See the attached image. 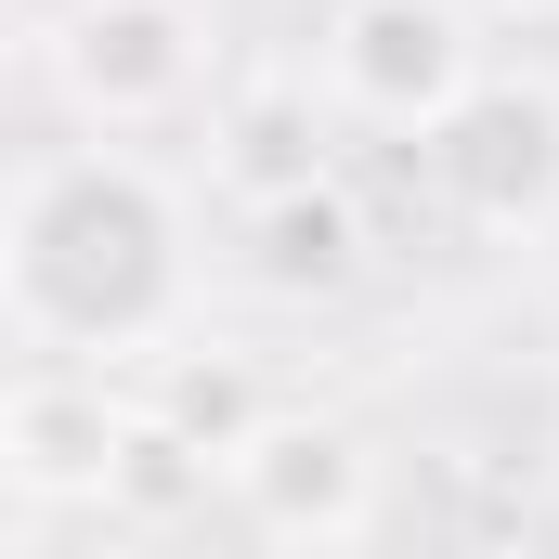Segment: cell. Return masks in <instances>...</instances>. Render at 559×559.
I'll use <instances>...</instances> for the list:
<instances>
[{
    "mask_svg": "<svg viewBox=\"0 0 559 559\" xmlns=\"http://www.w3.org/2000/svg\"><path fill=\"white\" fill-rule=\"evenodd\" d=\"M0 299L39 365H118L182 352L195 312V222L143 143H26L0 195Z\"/></svg>",
    "mask_w": 559,
    "mask_h": 559,
    "instance_id": "cell-1",
    "label": "cell"
},
{
    "mask_svg": "<svg viewBox=\"0 0 559 559\" xmlns=\"http://www.w3.org/2000/svg\"><path fill=\"white\" fill-rule=\"evenodd\" d=\"M143 417L169 429L182 455L235 468V455H248V429L274 417V391H261V378H248L235 352H195V338H182V352H156V391H143Z\"/></svg>",
    "mask_w": 559,
    "mask_h": 559,
    "instance_id": "cell-8",
    "label": "cell"
},
{
    "mask_svg": "<svg viewBox=\"0 0 559 559\" xmlns=\"http://www.w3.org/2000/svg\"><path fill=\"white\" fill-rule=\"evenodd\" d=\"M222 495L274 534V547H312L338 559L352 534H365V508H378V468H365V442L338 417H299V404H274V417L248 429V455L222 468Z\"/></svg>",
    "mask_w": 559,
    "mask_h": 559,
    "instance_id": "cell-6",
    "label": "cell"
},
{
    "mask_svg": "<svg viewBox=\"0 0 559 559\" xmlns=\"http://www.w3.org/2000/svg\"><path fill=\"white\" fill-rule=\"evenodd\" d=\"M131 442H143V404H118L92 365H26L0 404V455H13L26 508H118Z\"/></svg>",
    "mask_w": 559,
    "mask_h": 559,
    "instance_id": "cell-5",
    "label": "cell"
},
{
    "mask_svg": "<svg viewBox=\"0 0 559 559\" xmlns=\"http://www.w3.org/2000/svg\"><path fill=\"white\" fill-rule=\"evenodd\" d=\"M312 66H325V105H338V118H365V131H417V143L495 79L468 0H338L325 39H312Z\"/></svg>",
    "mask_w": 559,
    "mask_h": 559,
    "instance_id": "cell-3",
    "label": "cell"
},
{
    "mask_svg": "<svg viewBox=\"0 0 559 559\" xmlns=\"http://www.w3.org/2000/svg\"><path fill=\"white\" fill-rule=\"evenodd\" d=\"M429 182L455 195L468 235H547L559 222V79H481L442 131H429Z\"/></svg>",
    "mask_w": 559,
    "mask_h": 559,
    "instance_id": "cell-4",
    "label": "cell"
},
{
    "mask_svg": "<svg viewBox=\"0 0 559 559\" xmlns=\"http://www.w3.org/2000/svg\"><path fill=\"white\" fill-rule=\"evenodd\" d=\"M248 248H261L248 274L286 286V299H299V286H338L352 274V195H338V182H299L274 209H248Z\"/></svg>",
    "mask_w": 559,
    "mask_h": 559,
    "instance_id": "cell-9",
    "label": "cell"
},
{
    "mask_svg": "<svg viewBox=\"0 0 559 559\" xmlns=\"http://www.w3.org/2000/svg\"><path fill=\"white\" fill-rule=\"evenodd\" d=\"M468 13H559V0H468Z\"/></svg>",
    "mask_w": 559,
    "mask_h": 559,
    "instance_id": "cell-10",
    "label": "cell"
},
{
    "mask_svg": "<svg viewBox=\"0 0 559 559\" xmlns=\"http://www.w3.org/2000/svg\"><path fill=\"white\" fill-rule=\"evenodd\" d=\"M222 182H235L248 209L325 182V105H312V79H261V92L222 105Z\"/></svg>",
    "mask_w": 559,
    "mask_h": 559,
    "instance_id": "cell-7",
    "label": "cell"
},
{
    "mask_svg": "<svg viewBox=\"0 0 559 559\" xmlns=\"http://www.w3.org/2000/svg\"><path fill=\"white\" fill-rule=\"evenodd\" d=\"M39 66L92 143H131L209 92V13L195 0H66L39 26Z\"/></svg>",
    "mask_w": 559,
    "mask_h": 559,
    "instance_id": "cell-2",
    "label": "cell"
}]
</instances>
